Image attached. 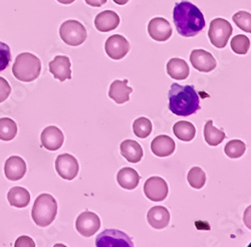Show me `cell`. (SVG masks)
<instances>
[{"instance_id": "cell-18", "label": "cell", "mask_w": 251, "mask_h": 247, "mask_svg": "<svg viewBox=\"0 0 251 247\" xmlns=\"http://www.w3.org/2000/svg\"><path fill=\"white\" fill-rule=\"evenodd\" d=\"M176 144L174 140L166 135L156 137L151 144V150L157 157H168L175 152Z\"/></svg>"}, {"instance_id": "cell-16", "label": "cell", "mask_w": 251, "mask_h": 247, "mask_svg": "<svg viewBox=\"0 0 251 247\" xmlns=\"http://www.w3.org/2000/svg\"><path fill=\"white\" fill-rule=\"evenodd\" d=\"M26 173V163L18 156H11L4 165V174L10 181H18L23 179Z\"/></svg>"}, {"instance_id": "cell-10", "label": "cell", "mask_w": 251, "mask_h": 247, "mask_svg": "<svg viewBox=\"0 0 251 247\" xmlns=\"http://www.w3.org/2000/svg\"><path fill=\"white\" fill-rule=\"evenodd\" d=\"M144 192L146 197L151 201H163L168 196V184L161 177H151L145 182Z\"/></svg>"}, {"instance_id": "cell-30", "label": "cell", "mask_w": 251, "mask_h": 247, "mask_svg": "<svg viewBox=\"0 0 251 247\" xmlns=\"http://www.w3.org/2000/svg\"><path fill=\"white\" fill-rule=\"evenodd\" d=\"M188 182L194 189H201L206 183V174L199 167H193L188 173Z\"/></svg>"}, {"instance_id": "cell-23", "label": "cell", "mask_w": 251, "mask_h": 247, "mask_svg": "<svg viewBox=\"0 0 251 247\" xmlns=\"http://www.w3.org/2000/svg\"><path fill=\"white\" fill-rule=\"evenodd\" d=\"M167 73H168L170 77L177 80H182L186 79L189 75L190 69L184 59L174 57L171 58L167 64Z\"/></svg>"}, {"instance_id": "cell-34", "label": "cell", "mask_w": 251, "mask_h": 247, "mask_svg": "<svg viewBox=\"0 0 251 247\" xmlns=\"http://www.w3.org/2000/svg\"><path fill=\"white\" fill-rule=\"evenodd\" d=\"M11 93V87L9 82L2 76H0V102L4 101L8 99Z\"/></svg>"}, {"instance_id": "cell-5", "label": "cell", "mask_w": 251, "mask_h": 247, "mask_svg": "<svg viewBox=\"0 0 251 247\" xmlns=\"http://www.w3.org/2000/svg\"><path fill=\"white\" fill-rule=\"evenodd\" d=\"M59 35L65 44L71 47H78L85 43L88 33L86 27L77 20H67L60 25Z\"/></svg>"}, {"instance_id": "cell-31", "label": "cell", "mask_w": 251, "mask_h": 247, "mask_svg": "<svg viewBox=\"0 0 251 247\" xmlns=\"http://www.w3.org/2000/svg\"><path fill=\"white\" fill-rule=\"evenodd\" d=\"M231 49L237 54H246L250 48V39L243 34L234 36L231 39Z\"/></svg>"}, {"instance_id": "cell-25", "label": "cell", "mask_w": 251, "mask_h": 247, "mask_svg": "<svg viewBox=\"0 0 251 247\" xmlns=\"http://www.w3.org/2000/svg\"><path fill=\"white\" fill-rule=\"evenodd\" d=\"M204 138L209 146L216 147L225 139V133L223 130H219L213 126L212 120L207 121L204 127Z\"/></svg>"}, {"instance_id": "cell-14", "label": "cell", "mask_w": 251, "mask_h": 247, "mask_svg": "<svg viewBox=\"0 0 251 247\" xmlns=\"http://www.w3.org/2000/svg\"><path fill=\"white\" fill-rule=\"evenodd\" d=\"M50 72L53 77L59 81L64 82L67 79L72 78V64L71 59L66 55H57L50 63Z\"/></svg>"}, {"instance_id": "cell-21", "label": "cell", "mask_w": 251, "mask_h": 247, "mask_svg": "<svg viewBox=\"0 0 251 247\" xmlns=\"http://www.w3.org/2000/svg\"><path fill=\"white\" fill-rule=\"evenodd\" d=\"M120 149L122 156L132 164L139 163L144 155L143 148L138 142L134 140H125L121 144Z\"/></svg>"}, {"instance_id": "cell-11", "label": "cell", "mask_w": 251, "mask_h": 247, "mask_svg": "<svg viewBox=\"0 0 251 247\" xmlns=\"http://www.w3.org/2000/svg\"><path fill=\"white\" fill-rule=\"evenodd\" d=\"M104 50L112 59L120 60L130 51V44L123 35L115 34L107 39Z\"/></svg>"}, {"instance_id": "cell-27", "label": "cell", "mask_w": 251, "mask_h": 247, "mask_svg": "<svg viewBox=\"0 0 251 247\" xmlns=\"http://www.w3.org/2000/svg\"><path fill=\"white\" fill-rule=\"evenodd\" d=\"M17 135L16 123L10 118L0 119V140L11 141Z\"/></svg>"}, {"instance_id": "cell-33", "label": "cell", "mask_w": 251, "mask_h": 247, "mask_svg": "<svg viewBox=\"0 0 251 247\" xmlns=\"http://www.w3.org/2000/svg\"><path fill=\"white\" fill-rule=\"evenodd\" d=\"M11 60V51L9 47L0 41V72L7 69Z\"/></svg>"}, {"instance_id": "cell-7", "label": "cell", "mask_w": 251, "mask_h": 247, "mask_svg": "<svg viewBox=\"0 0 251 247\" xmlns=\"http://www.w3.org/2000/svg\"><path fill=\"white\" fill-rule=\"evenodd\" d=\"M97 247H133L132 239L122 231L107 229L98 235L96 239Z\"/></svg>"}, {"instance_id": "cell-12", "label": "cell", "mask_w": 251, "mask_h": 247, "mask_svg": "<svg viewBox=\"0 0 251 247\" xmlns=\"http://www.w3.org/2000/svg\"><path fill=\"white\" fill-rule=\"evenodd\" d=\"M192 67L202 73H210L217 67L214 56L204 49H194L190 54Z\"/></svg>"}, {"instance_id": "cell-24", "label": "cell", "mask_w": 251, "mask_h": 247, "mask_svg": "<svg viewBox=\"0 0 251 247\" xmlns=\"http://www.w3.org/2000/svg\"><path fill=\"white\" fill-rule=\"evenodd\" d=\"M9 204L16 208H25L30 203V194L24 187H13L7 194Z\"/></svg>"}, {"instance_id": "cell-1", "label": "cell", "mask_w": 251, "mask_h": 247, "mask_svg": "<svg viewBox=\"0 0 251 247\" xmlns=\"http://www.w3.org/2000/svg\"><path fill=\"white\" fill-rule=\"evenodd\" d=\"M173 20L178 33L184 37H193L205 27V18L193 3L183 0L175 4Z\"/></svg>"}, {"instance_id": "cell-13", "label": "cell", "mask_w": 251, "mask_h": 247, "mask_svg": "<svg viewBox=\"0 0 251 247\" xmlns=\"http://www.w3.org/2000/svg\"><path fill=\"white\" fill-rule=\"evenodd\" d=\"M148 32L151 38L163 43L171 37L173 30L168 20L163 17H155L149 23Z\"/></svg>"}, {"instance_id": "cell-17", "label": "cell", "mask_w": 251, "mask_h": 247, "mask_svg": "<svg viewBox=\"0 0 251 247\" xmlns=\"http://www.w3.org/2000/svg\"><path fill=\"white\" fill-rule=\"evenodd\" d=\"M120 25V16L113 10H104L99 13L95 19V26L100 32H109Z\"/></svg>"}, {"instance_id": "cell-22", "label": "cell", "mask_w": 251, "mask_h": 247, "mask_svg": "<svg viewBox=\"0 0 251 247\" xmlns=\"http://www.w3.org/2000/svg\"><path fill=\"white\" fill-rule=\"evenodd\" d=\"M117 181L120 186L127 190H134L138 187L140 183V176L133 168L126 167L119 171L117 175Z\"/></svg>"}, {"instance_id": "cell-36", "label": "cell", "mask_w": 251, "mask_h": 247, "mask_svg": "<svg viewBox=\"0 0 251 247\" xmlns=\"http://www.w3.org/2000/svg\"><path fill=\"white\" fill-rule=\"evenodd\" d=\"M86 3L93 7H100L107 3V0H85Z\"/></svg>"}, {"instance_id": "cell-4", "label": "cell", "mask_w": 251, "mask_h": 247, "mask_svg": "<svg viewBox=\"0 0 251 247\" xmlns=\"http://www.w3.org/2000/svg\"><path fill=\"white\" fill-rule=\"evenodd\" d=\"M41 71L40 59L30 52H23L16 56L12 73L14 76L24 82L35 80Z\"/></svg>"}, {"instance_id": "cell-35", "label": "cell", "mask_w": 251, "mask_h": 247, "mask_svg": "<svg viewBox=\"0 0 251 247\" xmlns=\"http://www.w3.org/2000/svg\"><path fill=\"white\" fill-rule=\"evenodd\" d=\"M24 246H28V247H35L34 241L28 237V236H20L16 242H15V247H24Z\"/></svg>"}, {"instance_id": "cell-28", "label": "cell", "mask_w": 251, "mask_h": 247, "mask_svg": "<svg viewBox=\"0 0 251 247\" xmlns=\"http://www.w3.org/2000/svg\"><path fill=\"white\" fill-rule=\"evenodd\" d=\"M133 132L140 139H146L152 133V123L147 118H139L133 123Z\"/></svg>"}, {"instance_id": "cell-15", "label": "cell", "mask_w": 251, "mask_h": 247, "mask_svg": "<svg viewBox=\"0 0 251 247\" xmlns=\"http://www.w3.org/2000/svg\"><path fill=\"white\" fill-rule=\"evenodd\" d=\"M40 141L47 150L56 151L60 149L62 144H64L65 136L58 128L54 126H50L41 133Z\"/></svg>"}, {"instance_id": "cell-20", "label": "cell", "mask_w": 251, "mask_h": 247, "mask_svg": "<svg viewBox=\"0 0 251 247\" xmlns=\"http://www.w3.org/2000/svg\"><path fill=\"white\" fill-rule=\"evenodd\" d=\"M147 218L151 227L160 230L168 226L170 221V213L168 209L163 207V206H155V207H152L149 210Z\"/></svg>"}, {"instance_id": "cell-29", "label": "cell", "mask_w": 251, "mask_h": 247, "mask_svg": "<svg viewBox=\"0 0 251 247\" xmlns=\"http://www.w3.org/2000/svg\"><path fill=\"white\" fill-rule=\"evenodd\" d=\"M246 151V145L240 140H231L226 144L225 154L231 159L240 158Z\"/></svg>"}, {"instance_id": "cell-19", "label": "cell", "mask_w": 251, "mask_h": 247, "mask_svg": "<svg viewBox=\"0 0 251 247\" xmlns=\"http://www.w3.org/2000/svg\"><path fill=\"white\" fill-rule=\"evenodd\" d=\"M133 93V89L128 87V80L116 79L112 82L109 90V97L116 101L117 104H125L130 100V94Z\"/></svg>"}, {"instance_id": "cell-37", "label": "cell", "mask_w": 251, "mask_h": 247, "mask_svg": "<svg viewBox=\"0 0 251 247\" xmlns=\"http://www.w3.org/2000/svg\"><path fill=\"white\" fill-rule=\"evenodd\" d=\"M113 1L118 5H125L129 2V0H113Z\"/></svg>"}, {"instance_id": "cell-6", "label": "cell", "mask_w": 251, "mask_h": 247, "mask_svg": "<svg viewBox=\"0 0 251 247\" xmlns=\"http://www.w3.org/2000/svg\"><path fill=\"white\" fill-rule=\"evenodd\" d=\"M233 28L226 19L215 18L210 23L208 36L211 44L217 49H223L226 47L228 40L231 36Z\"/></svg>"}, {"instance_id": "cell-38", "label": "cell", "mask_w": 251, "mask_h": 247, "mask_svg": "<svg viewBox=\"0 0 251 247\" xmlns=\"http://www.w3.org/2000/svg\"><path fill=\"white\" fill-rule=\"evenodd\" d=\"M57 1L61 4H72L75 0H57Z\"/></svg>"}, {"instance_id": "cell-26", "label": "cell", "mask_w": 251, "mask_h": 247, "mask_svg": "<svg viewBox=\"0 0 251 247\" xmlns=\"http://www.w3.org/2000/svg\"><path fill=\"white\" fill-rule=\"evenodd\" d=\"M173 132L177 139L184 142L192 141L196 135V129L193 124L186 121H180L176 123L173 126Z\"/></svg>"}, {"instance_id": "cell-9", "label": "cell", "mask_w": 251, "mask_h": 247, "mask_svg": "<svg viewBox=\"0 0 251 247\" xmlns=\"http://www.w3.org/2000/svg\"><path fill=\"white\" fill-rule=\"evenodd\" d=\"M55 170L62 179L72 181L78 174V162L71 154H61L55 160Z\"/></svg>"}, {"instance_id": "cell-8", "label": "cell", "mask_w": 251, "mask_h": 247, "mask_svg": "<svg viewBox=\"0 0 251 247\" xmlns=\"http://www.w3.org/2000/svg\"><path fill=\"white\" fill-rule=\"evenodd\" d=\"M75 228L83 237H91L100 228V217L91 211L82 212L76 218Z\"/></svg>"}, {"instance_id": "cell-3", "label": "cell", "mask_w": 251, "mask_h": 247, "mask_svg": "<svg viewBox=\"0 0 251 247\" xmlns=\"http://www.w3.org/2000/svg\"><path fill=\"white\" fill-rule=\"evenodd\" d=\"M57 214V202L53 196L48 193L40 194L33 204L31 216L34 223L39 227L50 225Z\"/></svg>"}, {"instance_id": "cell-32", "label": "cell", "mask_w": 251, "mask_h": 247, "mask_svg": "<svg viewBox=\"0 0 251 247\" xmlns=\"http://www.w3.org/2000/svg\"><path fill=\"white\" fill-rule=\"evenodd\" d=\"M235 25L245 32H251V14L247 11H238L233 15Z\"/></svg>"}, {"instance_id": "cell-2", "label": "cell", "mask_w": 251, "mask_h": 247, "mask_svg": "<svg viewBox=\"0 0 251 247\" xmlns=\"http://www.w3.org/2000/svg\"><path fill=\"white\" fill-rule=\"evenodd\" d=\"M169 110L181 117H188L200 110V98L193 86L173 84L168 94Z\"/></svg>"}]
</instances>
